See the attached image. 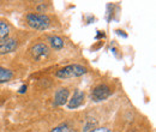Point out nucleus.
Instances as JSON below:
<instances>
[{
    "label": "nucleus",
    "instance_id": "nucleus-10",
    "mask_svg": "<svg viewBox=\"0 0 156 132\" xmlns=\"http://www.w3.org/2000/svg\"><path fill=\"white\" fill-rule=\"evenodd\" d=\"M49 43L54 49H61L64 47V40L60 36H51L49 37Z\"/></svg>",
    "mask_w": 156,
    "mask_h": 132
},
{
    "label": "nucleus",
    "instance_id": "nucleus-4",
    "mask_svg": "<svg viewBox=\"0 0 156 132\" xmlns=\"http://www.w3.org/2000/svg\"><path fill=\"white\" fill-rule=\"evenodd\" d=\"M30 53H31V55H33V58L35 60L41 61V60L46 59L49 55V47L46 43H42V42L41 43H36V45H34L31 47Z\"/></svg>",
    "mask_w": 156,
    "mask_h": 132
},
{
    "label": "nucleus",
    "instance_id": "nucleus-13",
    "mask_svg": "<svg viewBox=\"0 0 156 132\" xmlns=\"http://www.w3.org/2000/svg\"><path fill=\"white\" fill-rule=\"evenodd\" d=\"M27 90V85H23V87H20V94H23L24 91Z\"/></svg>",
    "mask_w": 156,
    "mask_h": 132
},
{
    "label": "nucleus",
    "instance_id": "nucleus-6",
    "mask_svg": "<svg viewBox=\"0 0 156 132\" xmlns=\"http://www.w3.org/2000/svg\"><path fill=\"white\" fill-rule=\"evenodd\" d=\"M84 96H85V95H84V93H83L82 90L76 89L73 95H72V97H71V100H70L69 103H67V107H69L70 109H75V108L80 107V106L83 105V102H84Z\"/></svg>",
    "mask_w": 156,
    "mask_h": 132
},
{
    "label": "nucleus",
    "instance_id": "nucleus-9",
    "mask_svg": "<svg viewBox=\"0 0 156 132\" xmlns=\"http://www.w3.org/2000/svg\"><path fill=\"white\" fill-rule=\"evenodd\" d=\"M10 34V25L6 20H0V40L7 38Z\"/></svg>",
    "mask_w": 156,
    "mask_h": 132
},
{
    "label": "nucleus",
    "instance_id": "nucleus-3",
    "mask_svg": "<svg viewBox=\"0 0 156 132\" xmlns=\"http://www.w3.org/2000/svg\"><path fill=\"white\" fill-rule=\"evenodd\" d=\"M111 94H112V90L107 84H100L96 88H94V90L91 93V98L95 102H100V101L108 98Z\"/></svg>",
    "mask_w": 156,
    "mask_h": 132
},
{
    "label": "nucleus",
    "instance_id": "nucleus-8",
    "mask_svg": "<svg viewBox=\"0 0 156 132\" xmlns=\"http://www.w3.org/2000/svg\"><path fill=\"white\" fill-rule=\"evenodd\" d=\"M12 78H13V72L11 70L0 66V83L10 82Z\"/></svg>",
    "mask_w": 156,
    "mask_h": 132
},
{
    "label": "nucleus",
    "instance_id": "nucleus-11",
    "mask_svg": "<svg viewBox=\"0 0 156 132\" xmlns=\"http://www.w3.org/2000/svg\"><path fill=\"white\" fill-rule=\"evenodd\" d=\"M51 132H73V129L69 124H60L53 130H51Z\"/></svg>",
    "mask_w": 156,
    "mask_h": 132
},
{
    "label": "nucleus",
    "instance_id": "nucleus-2",
    "mask_svg": "<svg viewBox=\"0 0 156 132\" xmlns=\"http://www.w3.org/2000/svg\"><path fill=\"white\" fill-rule=\"evenodd\" d=\"M87 72H88V69L85 66L79 65V64H72V65H67V66L58 70L55 76L61 79H66V78L80 77V76L85 75Z\"/></svg>",
    "mask_w": 156,
    "mask_h": 132
},
{
    "label": "nucleus",
    "instance_id": "nucleus-1",
    "mask_svg": "<svg viewBox=\"0 0 156 132\" xmlns=\"http://www.w3.org/2000/svg\"><path fill=\"white\" fill-rule=\"evenodd\" d=\"M25 19L28 25L36 30H44L51 25L49 16L44 13H28Z\"/></svg>",
    "mask_w": 156,
    "mask_h": 132
},
{
    "label": "nucleus",
    "instance_id": "nucleus-7",
    "mask_svg": "<svg viewBox=\"0 0 156 132\" xmlns=\"http://www.w3.org/2000/svg\"><path fill=\"white\" fill-rule=\"evenodd\" d=\"M69 95H70V93L66 88H61V89L57 90V93L54 95V105L55 106H64L69 100Z\"/></svg>",
    "mask_w": 156,
    "mask_h": 132
},
{
    "label": "nucleus",
    "instance_id": "nucleus-12",
    "mask_svg": "<svg viewBox=\"0 0 156 132\" xmlns=\"http://www.w3.org/2000/svg\"><path fill=\"white\" fill-rule=\"evenodd\" d=\"M90 132H111V130L108 127H96V129H93Z\"/></svg>",
    "mask_w": 156,
    "mask_h": 132
},
{
    "label": "nucleus",
    "instance_id": "nucleus-5",
    "mask_svg": "<svg viewBox=\"0 0 156 132\" xmlns=\"http://www.w3.org/2000/svg\"><path fill=\"white\" fill-rule=\"evenodd\" d=\"M17 47H18V42L15 38L7 37L5 40H0V55L12 53L17 49Z\"/></svg>",
    "mask_w": 156,
    "mask_h": 132
}]
</instances>
